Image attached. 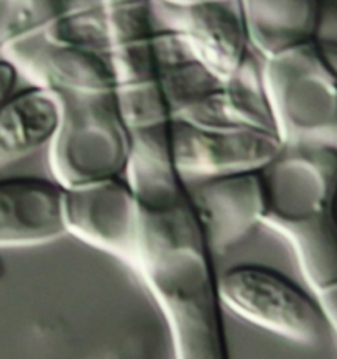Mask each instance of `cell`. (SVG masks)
I'll return each mask as SVG.
<instances>
[{"instance_id": "7", "label": "cell", "mask_w": 337, "mask_h": 359, "mask_svg": "<svg viewBox=\"0 0 337 359\" xmlns=\"http://www.w3.org/2000/svg\"><path fill=\"white\" fill-rule=\"evenodd\" d=\"M2 56L30 84L69 91H117L111 55L50 39L35 30L13 40Z\"/></svg>"}, {"instance_id": "24", "label": "cell", "mask_w": 337, "mask_h": 359, "mask_svg": "<svg viewBox=\"0 0 337 359\" xmlns=\"http://www.w3.org/2000/svg\"><path fill=\"white\" fill-rule=\"evenodd\" d=\"M101 4H129V2H139V0H97Z\"/></svg>"}, {"instance_id": "6", "label": "cell", "mask_w": 337, "mask_h": 359, "mask_svg": "<svg viewBox=\"0 0 337 359\" xmlns=\"http://www.w3.org/2000/svg\"><path fill=\"white\" fill-rule=\"evenodd\" d=\"M282 135L262 130H231L201 127L183 119L168 126V150L183 177L263 168L283 149Z\"/></svg>"}, {"instance_id": "8", "label": "cell", "mask_w": 337, "mask_h": 359, "mask_svg": "<svg viewBox=\"0 0 337 359\" xmlns=\"http://www.w3.org/2000/svg\"><path fill=\"white\" fill-rule=\"evenodd\" d=\"M189 191L214 254L229 252L263 224V168L202 177Z\"/></svg>"}, {"instance_id": "23", "label": "cell", "mask_w": 337, "mask_h": 359, "mask_svg": "<svg viewBox=\"0 0 337 359\" xmlns=\"http://www.w3.org/2000/svg\"><path fill=\"white\" fill-rule=\"evenodd\" d=\"M7 276V267H6V262L2 261V257H0V283H2L4 278Z\"/></svg>"}, {"instance_id": "19", "label": "cell", "mask_w": 337, "mask_h": 359, "mask_svg": "<svg viewBox=\"0 0 337 359\" xmlns=\"http://www.w3.org/2000/svg\"><path fill=\"white\" fill-rule=\"evenodd\" d=\"M35 17L38 30L45 28L56 17L73 6V0H23Z\"/></svg>"}, {"instance_id": "3", "label": "cell", "mask_w": 337, "mask_h": 359, "mask_svg": "<svg viewBox=\"0 0 337 359\" xmlns=\"http://www.w3.org/2000/svg\"><path fill=\"white\" fill-rule=\"evenodd\" d=\"M222 304L242 318L289 341L316 346L331 333L324 310L310 290L283 272L239 264L219 277Z\"/></svg>"}, {"instance_id": "2", "label": "cell", "mask_w": 337, "mask_h": 359, "mask_svg": "<svg viewBox=\"0 0 337 359\" xmlns=\"http://www.w3.org/2000/svg\"><path fill=\"white\" fill-rule=\"evenodd\" d=\"M283 142L337 145V40L315 35L263 58Z\"/></svg>"}, {"instance_id": "16", "label": "cell", "mask_w": 337, "mask_h": 359, "mask_svg": "<svg viewBox=\"0 0 337 359\" xmlns=\"http://www.w3.org/2000/svg\"><path fill=\"white\" fill-rule=\"evenodd\" d=\"M117 89L149 81L177 66L198 61L181 35L168 28L153 30L111 51Z\"/></svg>"}, {"instance_id": "12", "label": "cell", "mask_w": 337, "mask_h": 359, "mask_svg": "<svg viewBox=\"0 0 337 359\" xmlns=\"http://www.w3.org/2000/svg\"><path fill=\"white\" fill-rule=\"evenodd\" d=\"M156 28L151 0L73 7L41 28L50 39L111 53Z\"/></svg>"}, {"instance_id": "4", "label": "cell", "mask_w": 337, "mask_h": 359, "mask_svg": "<svg viewBox=\"0 0 337 359\" xmlns=\"http://www.w3.org/2000/svg\"><path fill=\"white\" fill-rule=\"evenodd\" d=\"M63 215L68 234L137 271L142 256V215L127 175L64 187Z\"/></svg>"}, {"instance_id": "10", "label": "cell", "mask_w": 337, "mask_h": 359, "mask_svg": "<svg viewBox=\"0 0 337 359\" xmlns=\"http://www.w3.org/2000/svg\"><path fill=\"white\" fill-rule=\"evenodd\" d=\"M63 196L55 178L0 180V248L46 244L68 234Z\"/></svg>"}, {"instance_id": "1", "label": "cell", "mask_w": 337, "mask_h": 359, "mask_svg": "<svg viewBox=\"0 0 337 359\" xmlns=\"http://www.w3.org/2000/svg\"><path fill=\"white\" fill-rule=\"evenodd\" d=\"M60 104V127L50 145L51 172L63 187L125 177L134 135L117 91L50 89Z\"/></svg>"}, {"instance_id": "15", "label": "cell", "mask_w": 337, "mask_h": 359, "mask_svg": "<svg viewBox=\"0 0 337 359\" xmlns=\"http://www.w3.org/2000/svg\"><path fill=\"white\" fill-rule=\"evenodd\" d=\"M289 245L337 338V211L303 226L289 239Z\"/></svg>"}, {"instance_id": "13", "label": "cell", "mask_w": 337, "mask_h": 359, "mask_svg": "<svg viewBox=\"0 0 337 359\" xmlns=\"http://www.w3.org/2000/svg\"><path fill=\"white\" fill-rule=\"evenodd\" d=\"M58 127L60 104L50 89H15L0 104V168L48 147Z\"/></svg>"}, {"instance_id": "11", "label": "cell", "mask_w": 337, "mask_h": 359, "mask_svg": "<svg viewBox=\"0 0 337 359\" xmlns=\"http://www.w3.org/2000/svg\"><path fill=\"white\" fill-rule=\"evenodd\" d=\"M219 83L199 61H191L149 81L118 88L117 97L134 135L166 129L189 104Z\"/></svg>"}, {"instance_id": "22", "label": "cell", "mask_w": 337, "mask_h": 359, "mask_svg": "<svg viewBox=\"0 0 337 359\" xmlns=\"http://www.w3.org/2000/svg\"><path fill=\"white\" fill-rule=\"evenodd\" d=\"M161 2L174 4V6H194V4H206V2H219V0H161Z\"/></svg>"}, {"instance_id": "21", "label": "cell", "mask_w": 337, "mask_h": 359, "mask_svg": "<svg viewBox=\"0 0 337 359\" xmlns=\"http://www.w3.org/2000/svg\"><path fill=\"white\" fill-rule=\"evenodd\" d=\"M317 35L337 40V4H324Z\"/></svg>"}, {"instance_id": "14", "label": "cell", "mask_w": 337, "mask_h": 359, "mask_svg": "<svg viewBox=\"0 0 337 359\" xmlns=\"http://www.w3.org/2000/svg\"><path fill=\"white\" fill-rule=\"evenodd\" d=\"M252 45L262 58L317 35L322 0H239Z\"/></svg>"}, {"instance_id": "17", "label": "cell", "mask_w": 337, "mask_h": 359, "mask_svg": "<svg viewBox=\"0 0 337 359\" xmlns=\"http://www.w3.org/2000/svg\"><path fill=\"white\" fill-rule=\"evenodd\" d=\"M35 30V17L23 0H0V56L13 40Z\"/></svg>"}, {"instance_id": "18", "label": "cell", "mask_w": 337, "mask_h": 359, "mask_svg": "<svg viewBox=\"0 0 337 359\" xmlns=\"http://www.w3.org/2000/svg\"><path fill=\"white\" fill-rule=\"evenodd\" d=\"M153 339L149 333L134 332L114 339L89 359H151Z\"/></svg>"}, {"instance_id": "20", "label": "cell", "mask_w": 337, "mask_h": 359, "mask_svg": "<svg viewBox=\"0 0 337 359\" xmlns=\"http://www.w3.org/2000/svg\"><path fill=\"white\" fill-rule=\"evenodd\" d=\"M20 74L11 61L0 56V104L11 96L17 89V83Z\"/></svg>"}, {"instance_id": "9", "label": "cell", "mask_w": 337, "mask_h": 359, "mask_svg": "<svg viewBox=\"0 0 337 359\" xmlns=\"http://www.w3.org/2000/svg\"><path fill=\"white\" fill-rule=\"evenodd\" d=\"M259 56L252 55L239 71L189 104L177 119L211 129L262 130L282 135L265 83L263 61L260 63Z\"/></svg>"}, {"instance_id": "5", "label": "cell", "mask_w": 337, "mask_h": 359, "mask_svg": "<svg viewBox=\"0 0 337 359\" xmlns=\"http://www.w3.org/2000/svg\"><path fill=\"white\" fill-rule=\"evenodd\" d=\"M156 27L179 33L196 60L221 81L239 71L252 55V45L239 0L174 6L151 0Z\"/></svg>"}]
</instances>
